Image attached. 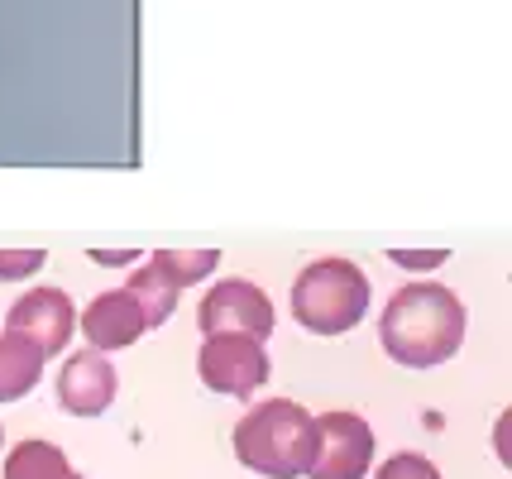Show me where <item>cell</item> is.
<instances>
[{"instance_id":"3957f363","label":"cell","mask_w":512,"mask_h":479,"mask_svg":"<svg viewBox=\"0 0 512 479\" xmlns=\"http://www.w3.org/2000/svg\"><path fill=\"white\" fill-rule=\"evenodd\" d=\"M369 312V278L355 259H312L292 278V317L312 336H345Z\"/></svg>"},{"instance_id":"4fadbf2b","label":"cell","mask_w":512,"mask_h":479,"mask_svg":"<svg viewBox=\"0 0 512 479\" xmlns=\"http://www.w3.org/2000/svg\"><path fill=\"white\" fill-rule=\"evenodd\" d=\"M149 264H154L173 288H192L201 278H211V269L221 264V250H154Z\"/></svg>"},{"instance_id":"6da1fadb","label":"cell","mask_w":512,"mask_h":479,"mask_svg":"<svg viewBox=\"0 0 512 479\" xmlns=\"http://www.w3.org/2000/svg\"><path fill=\"white\" fill-rule=\"evenodd\" d=\"M383 350L407 369H436L465 345V302L446 283L417 278L388 297L379 317Z\"/></svg>"},{"instance_id":"7a4b0ae2","label":"cell","mask_w":512,"mask_h":479,"mask_svg":"<svg viewBox=\"0 0 512 479\" xmlns=\"http://www.w3.org/2000/svg\"><path fill=\"white\" fill-rule=\"evenodd\" d=\"M316 451V417L302 403L264 398L235 422V460L254 475L297 479L307 475Z\"/></svg>"},{"instance_id":"30bf717a","label":"cell","mask_w":512,"mask_h":479,"mask_svg":"<svg viewBox=\"0 0 512 479\" xmlns=\"http://www.w3.org/2000/svg\"><path fill=\"white\" fill-rule=\"evenodd\" d=\"M39 379H44V355L15 331H0V403H20L24 393L39 388Z\"/></svg>"},{"instance_id":"8992f818","label":"cell","mask_w":512,"mask_h":479,"mask_svg":"<svg viewBox=\"0 0 512 479\" xmlns=\"http://www.w3.org/2000/svg\"><path fill=\"white\" fill-rule=\"evenodd\" d=\"M273 302L259 283L249 278H221L211 293L201 297L197 307V326L201 336H216V331H245L254 341H268L273 336Z\"/></svg>"},{"instance_id":"5bb4252c","label":"cell","mask_w":512,"mask_h":479,"mask_svg":"<svg viewBox=\"0 0 512 479\" xmlns=\"http://www.w3.org/2000/svg\"><path fill=\"white\" fill-rule=\"evenodd\" d=\"M374 479H441V470L426 456H417V451H398V456H388L374 470Z\"/></svg>"},{"instance_id":"5b68a950","label":"cell","mask_w":512,"mask_h":479,"mask_svg":"<svg viewBox=\"0 0 512 479\" xmlns=\"http://www.w3.org/2000/svg\"><path fill=\"white\" fill-rule=\"evenodd\" d=\"M374 470V427L359 412H326L316 417L312 479H364Z\"/></svg>"},{"instance_id":"e0dca14e","label":"cell","mask_w":512,"mask_h":479,"mask_svg":"<svg viewBox=\"0 0 512 479\" xmlns=\"http://www.w3.org/2000/svg\"><path fill=\"white\" fill-rule=\"evenodd\" d=\"M0 441H5V432H0Z\"/></svg>"},{"instance_id":"2e32d148","label":"cell","mask_w":512,"mask_h":479,"mask_svg":"<svg viewBox=\"0 0 512 479\" xmlns=\"http://www.w3.org/2000/svg\"><path fill=\"white\" fill-rule=\"evenodd\" d=\"M388 259H393V264H402V269H441L446 250H393Z\"/></svg>"},{"instance_id":"9c48e42d","label":"cell","mask_w":512,"mask_h":479,"mask_svg":"<svg viewBox=\"0 0 512 479\" xmlns=\"http://www.w3.org/2000/svg\"><path fill=\"white\" fill-rule=\"evenodd\" d=\"M77 326H82V336L91 341V350H125V345H134L149 326H144V312H139V302H134L125 288H111V293L91 297V307L77 317Z\"/></svg>"},{"instance_id":"8fae6325","label":"cell","mask_w":512,"mask_h":479,"mask_svg":"<svg viewBox=\"0 0 512 479\" xmlns=\"http://www.w3.org/2000/svg\"><path fill=\"white\" fill-rule=\"evenodd\" d=\"M5 479H82L53 441H20L5 456Z\"/></svg>"},{"instance_id":"7c38bea8","label":"cell","mask_w":512,"mask_h":479,"mask_svg":"<svg viewBox=\"0 0 512 479\" xmlns=\"http://www.w3.org/2000/svg\"><path fill=\"white\" fill-rule=\"evenodd\" d=\"M125 293L139 302V312H144V326H149V331H154V326H163V321L173 317V307H178V288L158 274L154 264L134 269V274L125 278Z\"/></svg>"},{"instance_id":"52a82bcc","label":"cell","mask_w":512,"mask_h":479,"mask_svg":"<svg viewBox=\"0 0 512 479\" xmlns=\"http://www.w3.org/2000/svg\"><path fill=\"white\" fill-rule=\"evenodd\" d=\"M5 331H15L34 345L39 355H63L72 331H77V307L63 288H29V293L5 312Z\"/></svg>"},{"instance_id":"ba28073f","label":"cell","mask_w":512,"mask_h":479,"mask_svg":"<svg viewBox=\"0 0 512 479\" xmlns=\"http://www.w3.org/2000/svg\"><path fill=\"white\" fill-rule=\"evenodd\" d=\"M115 365L101 350H82V355H67V365L58 369V403L72 417H101L115 403Z\"/></svg>"},{"instance_id":"9a60e30c","label":"cell","mask_w":512,"mask_h":479,"mask_svg":"<svg viewBox=\"0 0 512 479\" xmlns=\"http://www.w3.org/2000/svg\"><path fill=\"white\" fill-rule=\"evenodd\" d=\"M44 250H0V283H15V278H29L44 269Z\"/></svg>"},{"instance_id":"277c9868","label":"cell","mask_w":512,"mask_h":479,"mask_svg":"<svg viewBox=\"0 0 512 479\" xmlns=\"http://www.w3.org/2000/svg\"><path fill=\"white\" fill-rule=\"evenodd\" d=\"M197 374L211 393L225 398H249L268 384V350L264 341H254L245 331H216V336H201V355H197Z\"/></svg>"}]
</instances>
